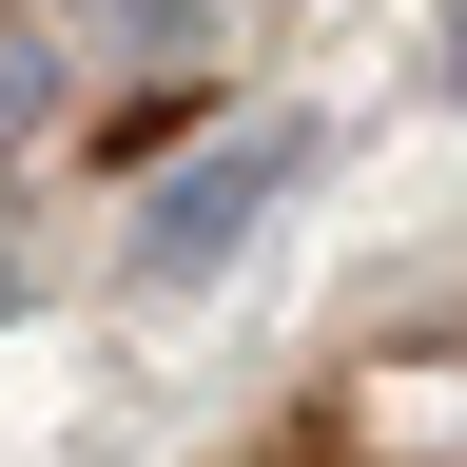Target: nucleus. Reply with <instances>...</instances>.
<instances>
[{"label":"nucleus","mask_w":467,"mask_h":467,"mask_svg":"<svg viewBox=\"0 0 467 467\" xmlns=\"http://www.w3.org/2000/svg\"><path fill=\"white\" fill-rule=\"evenodd\" d=\"M312 175V117H254V137H214V156H175L156 195H137V292H195V273H234L273 234V195Z\"/></svg>","instance_id":"1"},{"label":"nucleus","mask_w":467,"mask_h":467,"mask_svg":"<svg viewBox=\"0 0 467 467\" xmlns=\"http://www.w3.org/2000/svg\"><path fill=\"white\" fill-rule=\"evenodd\" d=\"M39 39L78 58V78H156L175 98V78H214L234 20H214V0H39Z\"/></svg>","instance_id":"2"},{"label":"nucleus","mask_w":467,"mask_h":467,"mask_svg":"<svg viewBox=\"0 0 467 467\" xmlns=\"http://www.w3.org/2000/svg\"><path fill=\"white\" fill-rule=\"evenodd\" d=\"M58 98H78V58H58L39 20H0V175H20V156L58 137Z\"/></svg>","instance_id":"3"},{"label":"nucleus","mask_w":467,"mask_h":467,"mask_svg":"<svg viewBox=\"0 0 467 467\" xmlns=\"http://www.w3.org/2000/svg\"><path fill=\"white\" fill-rule=\"evenodd\" d=\"M448 98H467V20H448Z\"/></svg>","instance_id":"4"},{"label":"nucleus","mask_w":467,"mask_h":467,"mask_svg":"<svg viewBox=\"0 0 467 467\" xmlns=\"http://www.w3.org/2000/svg\"><path fill=\"white\" fill-rule=\"evenodd\" d=\"M0 312H20V273H0Z\"/></svg>","instance_id":"5"},{"label":"nucleus","mask_w":467,"mask_h":467,"mask_svg":"<svg viewBox=\"0 0 467 467\" xmlns=\"http://www.w3.org/2000/svg\"><path fill=\"white\" fill-rule=\"evenodd\" d=\"M214 20H234V0H214Z\"/></svg>","instance_id":"6"}]
</instances>
